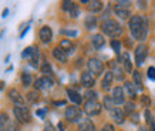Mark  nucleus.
<instances>
[{"mask_svg": "<svg viewBox=\"0 0 155 131\" xmlns=\"http://www.w3.org/2000/svg\"><path fill=\"white\" fill-rule=\"evenodd\" d=\"M91 42H93V46H94L95 50H100L105 44V39L103 37V34H94L91 37Z\"/></svg>", "mask_w": 155, "mask_h": 131, "instance_id": "15", "label": "nucleus"}, {"mask_svg": "<svg viewBox=\"0 0 155 131\" xmlns=\"http://www.w3.org/2000/svg\"><path fill=\"white\" fill-rule=\"evenodd\" d=\"M104 107L111 111V110L114 108V101H113V98L108 97V96H105V97H104Z\"/></svg>", "mask_w": 155, "mask_h": 131, "instance_id": "27", "label": "nucleus"}, {"mask_svg": "<svg viewBox=\"0 0 155 131\" xmlns=\"http://www.w3.org/2000/svg\"><path fill=\"white\" fill-rule=\"evenodd\" d=\"M9 96H10V98H12L16 104H19V106H23V104H24V98L21 97V94H20L17 90H10Z\"/></svg>", "mask_w": 155, "mask_h": 131, "instance_id": "17", "label": "nucleus"}, {"mask_svg": "<svg viewBox=\"0 0 155 131\" xmlns=\"http://www.w3.org/2000/svg\"><path fill=\"white\" fill-rule=\"evenodd\" d=\"M134 110H135V106H134V103H127V106H125V111L127 113H132L134 111Z\"/></svg>", "mask_w": 155, "mask_h": 131, "instance_id": "38", "label": "nucleus"}, {"mask_svg": "<svg viewBox=\"0 0 155 131\" xmlns=\"http://www.w3.org/2000/svg\"><path fill=\"white\" fill-rule=\"evenodd\" d=\"M67 94H68V98H70V100L74 104H81V101H83V97H81V96L77 93L75 90L68 89V90H67Z\"/></svg>", "mask_w": 155, "mask_h": 131, "instance_id": "19", "label": "nucleus"}, {"mask_svg": "<svg viewBox=\"0 0 155 131\" xmlns=\"http://www.w3.org/2000/svg\"><path fill=\"white\" fill-rule=\"evenodd\" d=\"M21 81H23V84L27 87V86L31 84V76L28 74V73H23V76H21Z\"/></svg>", "mask_w": 155, "mask_h": 131, "instance_id": "31", "label": "nucleus"}, {"mask_svg": "<svg viewBox=\"0 0 155 131\" xmlns=\"http://www.w3.org/2000/svg\"><path fill=\"white\" fill-rule=\"evenodd\" d=\"M13 113H14V117L17 118V121L19 123L27 124V123H30V120H31V116H30L28 108L23 107V106H17V107H14Z\"/></svg>", "mask_w": 155, "mask_h": 131, "instance_id": "3", "label": "nucleus"}, {"mask_svg": "<svg viewBox=\"0 0 155 131\" xmlns=\"http://www.w3.org/2000/svg\"><path fill=\"white\" fill-rule=\"evenodd\" d=\"M111 98H113L114 104H122L124 101H125V97H124V89H122V87H115V89L113 90V96H111Z\"/></svg>", "mask_w": 155, "mask_h": 131, "instance_id": "10", "label": "nucleus"}, {"mask_svg": "<svg viewBox=\"0 0 155 131\" xmlns=\"http://www.w3.org/2000/svg\"><path fill=\"white\" fill-rule=\"evenodd\" d=\"M115 7H121V9H128V10H130V7H131V2H124V0L117 2Z\"/></svg>", "mask_w": 155, "mask_h": 131, "instance_id": "32", "label": "nucleus"}, {"mask_svg": "<svg viewBox=\"0 0 155 131\" xmlns=\"http://www.w3.org/2000/svg\"><path fill=\"white\" fill-rule=\"evenodd\" d=\"M134 86L138 90H142V77L140 71H134Z\"/></svg>", "mask_w": 155, "mask_h": 131, "instance_id": "24", "label": "nucleus"}, {"mask_svg": "<svg viewBox=\"0 0 155 131\" xmlns=\"http://www.w3.org/2000/svg\"><path fill=\"white\" fill-rule=\"evenodd\" d=\"M84 111L88 114L90 117H91V116H98L100 111H101V104H100L97 100L87 101V103L84 104Z\"/></svg>", "mask_w": 155, "mask_h": 131, "instance_id": "5", "label": "nucleus"}, {"mask_svg": "<svg viewBox=\"0 0 155 131\" xmlns=\"http://www.w3.org/2000/svg\"><path fill=\"white\" fill-rule=\"evenodd\" d=\"M60 49L66 53V54H68V53L71 54V53L74 52V44H73L68 39H64V40H61V43H60Z\"/></svg>", "mask_w": 155, "mask_h": 131, "instance_id": "16", "label": "nucleus"}, {"mask_svg": "<svg viewBox=\"0 0 155 131\" xmlns=\"http://www.w3.org/2000/svg\"><path fill=\"white\" fill-rule=\"evenodd\" d=\"M101 30H103L107 36L114 37V40H115V37H118V36L122 33L121 26H120L115 20H105V22H103V24H101Z\"/></svg>", "mask_w": 155, "mask_h": 131, "instance_id": "2", "label": "nucleus"}, {"mask_svg": "<svg viewBox=\"0 0 155 131\" xmlns=\"http://www.w3.org/2000/svg\"><path fill=\"white\" fill-rule=\"evenodd\" d=\"M147 74H148V79L155 81V67H150L148 71H147Z\"/></svg>", "mask_w": 155, "mask_h": 131, "instance_id": "36", "label": "nucleus"}, {"mask_svg": "<svg viewBox=\"0 0 155 131\" xmlns=\"http://www.w3.org/2000/svg\"><path fill=\"white\" fill-rule=\"evenodd\" d=\"M38 34H40V39H41L43 43H48L53 39V32L48 26H44V27L40 29V33H38Z\"/></svg>", "mask_w": 155, "mask_h": 131, "instance_id": "14", "label": "nucleus"}, {"mask_svg": "<svg viewBox=\"0 0 155 131\" xmlns=\"http://www.w3.org/2000/svg\"><path fill=\"white\" fill-rule=\"evenodd\" d=\"M122 63H124V69H125V71L131 73L132 71V64H131V59H130V54H128V53H124V54H122Z\"/></svg>", "mask_w": 155, "mask_h": 131, "instance_id": "23", "label": "nucleus"}, {"mask_svg": "<svg viewBox=\"0 0 155 131\" xmlns=\"http://www.w3.org/2000/svg\"><path fill=\"white\" fill-rule=\"evenodd\" d=\"M95 83L94 77H93V74L90 73V71H84L83 74H81V84L84 86V87H87V89H90V87H93Z\"/></svg>", "mask_w": 155, "mask_h": 131, "instance_id": "13", "label": "nucleus"}, {"mask_svg": "<svg viewBox=\"0 0 155 131\" xmlns=\"http://www.w3.org/2000/svg\"><path fill=\"white\" fill-rule=\"evenodd\" d=\"M21 57H23V59H27L33 67H37L38 66V50L37 49H34V47H27V49L21 53Z\"/></svg>", "mask_w": 155, "mask_h": 131, "instance_id": "4", "label": "nucleus"}, {"mask_svg": "<svg viewBox=\"0 0 155 131\" xmlns=\"http://www.w3.org/2000/svg\"><path fill=\"white\" fill-rule=\"evenodd\" d=\"M113 80H114V74L113 71H108L107 74L104 76L103 79V83H101V86H103L104 90H108L110 87H111V84H113Z\"/></svg>", "mask_w": 155, "mask_h": 131, "instance_id": "18", "label": "nucleus"}, {"mask_svg": "<svg viewBox=\"0 0 155 131\" xmlns=\"http://www.w3.org/2000/svg\"><path fill=\"white\" fill-rule=\"evenodd\" d=\"M145 117H147V123H148V124H151V121L154 120V118L151 117V113L148 111V110H147V111H145Z\"/></svg>", "mask_w": 155, "mask_h": 131, "instance_id": "42", "label": "nucleus"}, {"mask_svg": "<svg viewBox=\"0 0 155 131\" xmlns=\"http://www.w3.org/2000/svg\"><path fill=\"white\" fill-rule=\"evenodd\" d=\"M88 9L91 10V12H100V10L103 9V2H98V0H95V2H90Z\"/></svg>", "mask_w": 155, "mask_h": 131, "instance_id": "26", "label": "nucleus"}, {"mask_svg": "<svg viewBox=\"0 0 155 131\" xmlns=\"http://www.w3.org/2000/svg\"><path fill=\"white\" fill-rule=\"evenodd\" d=\"M130 30L132 37L137 40H144L147 36V20L141 16H132L130 19Z\"/></svg>", "mask_w": 155, "mask_h": 131, "instance_id": "1", "label": "nucleus"}, {"mask_svg": "<svg viewBox=\"0 0 155 131\" xmlns=\"http://www.w3.org/2000/svg\"><path fill=\"white\" fill-rule=\"evenodd\" d=\"M7 13H9V10L6 9V10H5V12H3V17H6V16H7Z\"/></svg>", "mask_w": 155, "mask_h": 131, "instance_id": "46", "label": "nucleus"}, {"mask_svg": "<svg viewBox=\"0 0 155 131\" xmlns=\"http://www.w3.org/2000/svg\"><path fill=\"white\" fill-rule=\"evenodd\" d=\"M53 80L50 79V77H47V76H44V77H41V79L36 80V84H34V87L37 90H47V89H51L53 87Z\"/></svg>", "mask_w": 155, "mask_h": 131, "instance_id": "9", "label": "nucleus"}, {"mask_svg": "<svg viewBox=\"0 0 155 131\" xmlns=\"http://www.w3.org/2000/svg\"><path fill=\"white\" fill-rule=\"evenodd\" d=\"M66 34H68V36H77V32H74V30L70 32V30H68V32H66Z\"/></svg>", "mask_w": 155, "mask_h": 131, "instance_id": "44", "label": "nucleus"}, {"mask_svg": "<svg viewBox=\"0 0 155 131\" xmlns=\"http://www.w3.org/2000/svg\"><path fill=\"white\" fill-rule=\"evenodd\" d=\"M88 70L91 74H95V76H98L103 73L104 70V64L101 63V61L98 60V59H90L88 60Z\"/></svg>", "mask_w": 155, "mask_h": 131, "instance_id": "8", "label": "nucleus"}, {"mask_svg": "<svg viewBox=\"0 0 155 131\" xmlns=\"http://www.w3.org/2000/svg\"><path fill=\"white\" fill-rule=\"evenodd\" d=\"M95 23H97V20H95L94 16H88V17L85 19V26H87V29L95 27Z\"/></svg>", "mask_w": 155, "mask_h": 131, "instance_id": "28", "label": "nucleus"}, {"mask_svg": "<svg viewBox=\"0 0 155 131\" xmlns=\"http://www.w3.org/2000/svg\"><path fill=\"white\" fill-rule=\"evenodd\" d=\"M80 130H81V131H94V130H95L94 123L91 121L90 118H85L84 121L80 124Z\"/></svg>", "mask_w": 155, "mask_h": 131, "instance_id": "22", "label": "nucleus"}, {"mask_svg": "<svg viewBox=\"0 0 155 131\" xmlns=\"http://www.w3.org/2000/svg\"><path fill=\"white\" fill-rule=\"evenodd\" d=\"M44 113H46V111H44V110H38V111H37V116H40V117H43V116H44Z\"/></svg>", "mask_w": 155, "mask_h": 131, "instance_id": "45", "label": "nucleus"}, {"mask_svg": "<svg viewBox=\"0 0 155 131\" xmlns=\"http://www.w3.org/2000/svg\"><path fill=\"white\" fill-rule=\"evenodd\" d=\"M111 117L114 118V121L117 123V124H122V123L125 121V113L122 111L120 107H114L111 110Z\"/></svg>", "mask_w": 155, "mask_h": 131, "instance_id": "11", "label": "nucleus"}, {"mask_svg": "<svg viewBox=\"0 0 155 131\" xmlns=\"http://www.w3.org/2000/svg\"><path fill=\"white\" fill-rule=\"evenodd\" d=\"M114 12H115V14H117L118 17H121V19H127V17H130V10H128V9L115 7V9H114Z\"/></svg>", "mask_w": 155, "mask_h": 131, "instance_id": "25", "label": "nucleus"}, {"mask_svg": "<svg viewBox=\"0 0 155 131\" xmlns=\"http://www.w3.org/2000/svg\"><path fill=\"white\" fill-rule=\"evenodd\" d=\"M150 131H155V120H152L150 124Z\"/></svg>", "mask_w": 155, "mask_h": 131, "instance_id": "43", "label": "nucleus"}, {"mask_svg": "<svg viewBox=\"0 0 155 131\" xmlns=\"http://www.w3.org/2000/svg\"><path fill=\"white\" fill-rule=\"evenodd\" d=\"M28 100L30 101H34V100H37V93H28Z\"/></svg>", "mask_w": 155, "mask_h": 131, "instance_id": "40", "label": "nucleus"}, {"mask_svg": "<svg viewBox=\"0 0 155 131\" xmlns=\"http://www.w3.org/2000/svg\"><path fill=\"white\" fill-rule=\"evenodd\" d=\"M147 56H148V47L145 44H140L135 49V63L137 66H142L145 61Z\"/></svg>", "mask_w": 155, "mask_h": 131, "instance_id": "6", "label": "nucleus"}, {"mask_svg": "<svg viewBox=\"0 0 155 131\" xmlns=\"http://www.w3.org/2000/svg\"><path fill=\"white\" fill-rule=\"evenodd\" d=\"M114 73H115V77H117L118 80H122V79H124V74H122V70H121V69H120V67H115V71H114Z\"/></svg>", "mask_w": 155, "mask_h": 131, "instance_id": "37", "label": "nucleus"}, {"mask_svg": "<svg viewBox=\"0 0 155 131\" xmlns=\"http://www.w3.org/2000/svg\"><path fill=\"white\" fill-rule=\"evenodd\" d=\"M63 9L66 10L71 17H77L78 16V7L73 2H63Z\"/></svg>", "mask_w": 155, "mask_h": 131, "instance_id": "12", "label": "nucleus"}, {"mask_svg": "<svg viewBox=\"0 0 155 131\" xmlns=\"http://www.w3.org/2000/svg\"><path fill=\"white\" fill-rule=\"evenodd\" d=\"M44 131H54V127H53L51 123H46V126H44Z\"/></svg>", "mask_w": 155, "mask_h": 131, "instance_id": "39", "label": "nucleus"}, {"mask_svg": "<svg viewBox=\"0 0 155 131\" xmlns=\"http://www.w3.org/2000/svg\"><path fill=\"white\" fill-rule=\"evenodd\" d=\"M41 71L46 76H50V74H51V66L48 64V63H44V64L41 66Z\"/></svg>", "mask_w": 155, "mask_h": 131, "instance_id": "33", "label": "nucleus"}, {"mask_svg": "<svg viewBox=\"0 0 155 131\" xmlns=\"http://www.w3.org/2000/svg\"><path fill=\"white\" fill-rule=\"evenodd\" d=\"M81 116H83V113H81V110L78 107L71 106V107H67L66 108V118L68 120V121L77 123L81 118Z\"/></svg>", "mask_w": 155, "mask_h": 131, "instance_id": "7", "label": "nucleus"}, {"mask_svg": "<svg viewBox=\"0 0 155 131\" xmlns=\"http://www.w3.org/2000/svg\"><path fill=\"white\" fill-rule=\"evenodd\" d=\"M85 97H87V101L97 100V93H95V91H87V93H85Z\"/></svg>", "mask_w": 155, "mask_h": 131, "instance_id": "35", "label": "nucleus"}, {"mask_svg": "<svg viewBox=\"0 0 155 131\" xmlns=\"http://www.w3.org/2000/svg\"><path fill=\"white\" fill-rule=\"evenodd\" d=\"M9 117H7V114H0V130L2 128H5L7 124H9Z\"/></svg>", "mask_w": 155, "mask_h": 131, "instance_id": "29", "label": "nucleus"}, {"mask_svg": "<svg viewBox=\"0 0 155 131\" xmlns=\"http://www.w3.org/2000/svg\"><path fill=\"white\" fill-rule=\"evenodd\" d=\"M101 131H114V127L111 126V124H105V126L103 127V130Z\"/></svg>", "mask_w": 155, "mask_h": 131, "instance_id": "41", "label": "nucleus"}, {"mask_svg": "<svg viewBox=\"0 0 155 131\" xmlns=\"http://www.w3.org/2000/svg\"><path fill=\"white\" fill-rule=\"evenodd\" d=\"M111 47H113V50H114L115 53H117V54H120V52H121V43L118 42L117 39L111 42Z\"/></svg>", "mask_w": 155, "mask_h": 131, "instance_id": "30", "label": "nucleus"}, {"mask_svg": "<svg viewBox=\"0 0 155 131\" xmlns=\"http://www.w3.org/2000/svg\"><path fill=\"white\" fill-rule=\"evenodd\" d=\"M3 87H5V83L2 81V83H0V89H3Z\"/></svg>", "mask_w": 155, "mask_h": 131, "instance_id": "47", "label": "nucleus"}, {"mask_svg": "<svg viewBox=\"0 0 155 131\" xmlns=\"http://www.w3.org/2000/svg\"><path fill=\"white\" fill-rule=\"evenodd\" d=\"M53 56L56 57L58 61H61V63H66L67 61V54L61 50L60 47H56V49L53 50Z\"/></svg>", "mask_w": 155, "mask_h": 131, "instance_id": "21", "label": "nucleus"}, {"mask_svg": "<svg viewBox=\"0 0 155 131\" xmlns=\"http://www.w3.org/2000/svg\"><path fill=\"white\" fill-rule=\"evenodd\" d=\"M0 131H19V128H17V126H16V124H13V123H9V124H7L5 128H2Z\"/></svg>", "mask_w": 155, "mask_h": 131, "instance_id": "34", "label": "nucleus"}, {"mask_svg": "<svg viewBox=\"0 0 155 131\" xmlns=\"http://www.w3.org/2000/svg\"><path fill=\"white\" fill-rule=\"evenodd\" d=\"M124 90L127 91V94H128V96H130L131 98H135V96H137V87L134 86V83L125 81V84H124Z\"/></svg>", "mask_w": 155, "mask_h": 131, "instance_id": "20", "label": "nucleus"}, {"mask_svg": "<svg viewBox=\"0 0 155 131\" xmlns=\"http://www.w3.org/2000/svg\"><path fill=\"white\" fill-rule=\"evenodd\" d=\"M140 131H148V130H147V128H144V127H141V128H140Z\"/></svg>", "mask_w": 155, "mask_h": 131, "instance_id": "48", "label": "nucleus"}]
</instances>
